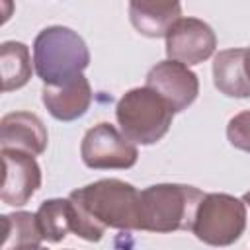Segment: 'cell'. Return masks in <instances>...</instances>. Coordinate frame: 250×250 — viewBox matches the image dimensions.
Wrapping results in <instances>:
<instances>
[{
	"mask_svg": "<svg viewBox=\"0 0 250 250\" xmlns=\"http://www.w3.org/2000/svg\"><path fill=\"white\" fill-rule=\"evenodd\" d=\"M90 64L84 39L70 27L51 25L33 41V66L45 86H61L78 78Z\"/></svg>",
	"mask_w": 250,
	"mask_h": 250,
	"instance_id": "cell-1",
	"label": "cell"
},
{
	"mask_svg": "<svg viewBox=\"0 0 250 250\" xmlns=\"http://www.w3.org/2000/svg\"><path fill=\"white\" fill-rule=\"evenodd\" d=\"M203 191L184 184H156L141 191L139 230L174 232L193 227Z\"/></svg>",
	"mask_w": 250,
	"mask_h": 250,
	"instance_id": "cell-2",
	"label": "cell"
},
{
	"mask_svg": "<svg viewBox=\"0 0 250 250\" xmlns=\"http://www.w3.org/2000/svg\"><path fill=\"white\" fill-rule=\"evenodd\" d=\"M96 223L117 230H139L141 191L117 178L98 180L70 195Z\"/></svg>",
	"mask_w": 250,
	"mask_h": 250,
	"instance_id": "cell-3",
	"label": "cell"
},
{
	"mask_svg": "<svg viewBox=\"0 0 250 250\" xmlns=\"http://www.w3.org/2000/svg\"><path fill=\"white\" fill-rule=\"evenodd\" d=\"M174 113L172 105L148 86L125 92L115 107L121 133L139 145L160 141L168 133Z\"/></svg>",
	"mask_w": 250,
	"mask_h": 250,
	"instance_id": "cell-4",
	"label": "cell"
},
{
	"mask_svg": "<svg viewBox=\"0 0 250 250\" xmlns=\"http://www.w3.org/2000/svg\"><path fill=\"white\" fill-rule=\"evenodd\" d=\"M246 229V203L229 193H205L195 219L193 234L211 246L234 244Z\"/></svg>",
	"mask_w": 250,
	"mask_h": 250,
	"instance_id": "cell-5",
	"label": "cell"
},
{
	"mask_svg": "<svg viewBox=\"0 0 250 250\" xmlns=\"http://www.w3.org/2000/svg\"><path fill=\"white\" fill-rule=\"evenodd\" d=\"M37 223L47 242H61L66 234H76L84 240L98 242L105 227L96 223L74 199H47L37 209Z\"/></svg>",
	"mask_w": 250,
	"mask_h": 250,
	"instance_id": "cell-6",
	"label": "cell"
},
{
	"mask_svg": "<svg viewBox=\"0 0 250 250\" xmlns=\"http://www.w3.org/2000/svg\"><path fill=\"white\" fill-rule=\"evenodd\" d=\"M82 162L94 170H125L135 166L139 150L131 139L109 123H98L86 131L80 145Z\"/></svg>",
	"mask_w": 250,
	"mask_h": 250,
	"instance_id": "cell-7",
	"label": "cell"
},
{
	"mask_svg": "<svg viewBox=\"0 0 250 250\" xmlns=\"http://www.w3.org/2000/svg\"><path fill=\"white\" fill-rule=\"evenodd\" d=\"M166 55L172 61H180L188 66L207 61L215 47V31L197 18H180L166 31Z\"/></svg>",
	"mask_w": 250,
	"mask_h": 250,
	"instance_id": "cell-8",
	"label": "cell"
},
{
	"mask_svg": "<svg viewBox=\"0 0 250 250\" xmlns=\"http://www.w3.org/2000/svg\"><path fill=\"white\" fill-rule=\"evenodd\" d=\"M146 86L158 92L174 111H184L191 105L199 94V80L188 64L180 61L156 62L146 74Z\"/></svg>",
	"mask_w": 250,
	"mask_h": 250,
	"instance_id": "cell-9",
	"label": "cell"
},
{
	"mask_svg": "<svg viewBox=\"0 0 250 250\" xmlns=\"http://www.w3.org/2000/svg\"><path fill=\"white\" fill-rule=\"evenodd\" d=\"M4 182L0 199L6 205L21 207L41 186V168L33 154L18 148H2Z\"/></svg>",
	"mask_w": 250,
	"mask_h": 250,
	"instance_id": "cell-10",
	"label": "cell"
},
{
	"mask_svg": "<svg viewBox=\"0 0 250 250\" xmlns=\"http://www.w3.org/2000/svg\"><path fill=\"white\" fill-rule=\"evenodd\" d=\"M47 141H49L47 129L35 113L14 111V113H6L0 121L2 148H18L37 156L45 152Z\"/></svg>",
	"mask_w": 250,
	"mask_h": 250,
	"instance_id": "cell-11",
	"label": "cell"
},
{
	"mask_svg": "<svg viewBox=\"0 0 250 250\" xmlns=\"http://www.w3.org/2000/svg\"><path fill=\"white\" fill-rule=\"evenodd\" d=\"M41 100L55 119L74 121L88 111L92 104V88L88 78L80 74L78 78L61 86H43Z\"/></svg>",
	"mask_w": 250,
	"mask_h": 250,
	"instance_id": "cell-12",
	"label": "cell"
},
{
	"mask_svg": "<svg viewBox=\"0 0 250 250\" xmlns=\"http://www.w3.org/2000/svg\"><path fill=\"white\" fill-rule=\"evenodd\" d=\"M180 0H129V20L146 37H162L180 20Z\"/></svg>",
	"mask_w": 250,
	"mask_h": 250,
	"instance_id": "cell-13",
	"label": "cell"
},
{
	"mask_svg": "<svg viewBox=\"0 0 250 250\" xmlns=\"http://www.w3.org/2000/svg\"><path fill=\"white\" fill-rule=\"evenodd\" d=\"M246 49L219 51L213 61L215 88L229 98H250V80L244 68Z\"/></svg>",
	"mask_w": 250,
	"mask_h": 250,
	"instance_id": "cell-14",
	"label": "cell"
},
{
	"mask_svg": "<svg viewBox=\"0 0 250 250\" xmlns=\"http://www.w3.org/2000/svg\"><path fill=\"white\" fill-rule=\"evenodd\" d=\"M0 70H2V90L4 92H12V90L25 86L31 78L29 49L20 41L2 43Z\"/></svg>",
	"mask_w": 250,
	"mask_h": 250,
	"instance_id": "cell-15",
	"label": "cell"
},
{
	"mask_svg": "<svg viewBox=\"0 0 250 250\" xmlns=\"http://www.w3.org/2000/svg\"><path fill=\"white\" fill-rule=\"evenodd\" d=\"M4 240L2 250L10 248H37L43 240L37 215L27 211H18L12 215H2Z\"/></svg>",
	"mask_w": 250,
	"mask_h": 250,
	"instance_id": "cell-16",
	"label": "cell"
},
{
	"mask_svg": "<svg viewBox=\"0 0 250 250\" xmlns=\"http://www.w3.org/2000/svg\"><path fill=\"white\" fill-rule=\"evenodd\" d=\"M227 139L234 148L250 152V111H240L230 117L227 125Z\"/></svg>",
	"mask_w": 250,
	"mask_h": 250,
	"instance_id": "cell-17",
	"label": "cell"
},
{
	"mask_svg": "<svg viewBox=\"0 0 250 250\" xmlns=\"http://www.w3.org/2000/svg\"><path fill=\"white\" fill-rule=\"evenodd\" d=\"M244 68H246V74H248V80H250V47L244 51Z\"/></svg>",
	"mask_w": 250,
	"mask_h": 250,
	"instance_id": "cell-18",
	"label": "cell"
},
{
	"mask_svg": "<svg viewBox=\"0 0 250 250\" xmlns=\"http://www.w3.org/2000/svg\"><path fill=\"white\" fill-rule=\"evenodd\" d=\"M242 199H244V203H246V205H248V207H250V191H246V193H244V197H242Z\"/></svg>",
	"mask_w": 250,
	"mask_h": 250,
	"instance_id": "cell-19",
	"label": "cell"
}]
</instances>
